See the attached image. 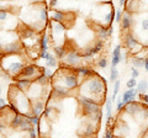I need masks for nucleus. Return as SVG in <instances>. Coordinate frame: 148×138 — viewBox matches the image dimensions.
Wrapping results in <instances>:
<instances>
[{
  "mask_svg": "<svg viewBox=\"0 0 148 138\" xmlns=\"http://www.w3.org/2000/svg\"><path fill=\"white\" fill-rule=\"evenodd\" d=\"M80 95L86 96V98L94 99L96 102L101 104V101H106V83L105 79L100 78L99 75H94L86 79L79 85Z\"/></svg>",
  "mask_w": 148,
  "mask_h": 138,
  "instance_id": "1",
  "label": "nucleus"
},
{
  "mask_svg": "<svg viewBox=\"0 0 148 138\" xmlns=\"http://www.w3.org/2000/svg\"><path fill=\"white\" fill-rule=\"evenodd\" d=\"M0 66L3 70L11 77L20 75L21 70L27 64L25 61L24 54H10V56H1L0 58Z\"/></svg>",
  "mask_w": 148,
  "mask_h": 138,
  "instance_id": "2",
  "label": "nucleus"
},
{
  "mask_svg": "<svg viewBox=\"0 0 148 138\" xmlns=\"http://www.w3.org/2000/svg\"><path fill=\"white\" fill-rule=\"evenodd\" d=\"M53 77L56 79V81H53V84L62 85L71 91L77 89L78 86L80 85L79 79H78L75 73L73 72V69H71V72H66V70H63V69H59Z\"/></svg>",
  "mask_w": 148,
  "mask_h": 138,
  "instance_id": "3",
  "label": "nucleus"
},
{
  "mask_svg": "<svg viewBox=\"0 0 148 138\" xmlns=\"http://www.w3.org/2000/svg\"><path fill=\"white\" fill-rule=\"evenodd\" d=\"M49 29H51V41L54 46H61L63 44V41L66 38V25L64 24H59V22H51L49 24Z\"/></svg>",
  "mask_w": 148,
  "mask_h": 138,
  "instance_id": "4",
  "label": "nucleus"
},
{
  "mask_svg": "<svg viewBox=\"0 0 148 138\" xmlns=\"http://www.w3.org/2000/svg\"><path fill=\"white\" fill-rule=\"evenodd\" d=\"M78 102H79V105H80L83 115L86 116V117L91 116L94 112H96L98 110H100V104L96 102L94 99L86 98V96L80 95L79 98H78Z\"/></svg>",
  "mask_w": 148,
  "mask_h": 138,
  "instance_id": "5",
  "label": "nucleus"
},
{
  "mask_svg": "<svg viewBox=\"0 0 148 138\" xmlns=\"http://www.w3.org/2000/svg\"><path fill=\"white\" fill-rule=\"evenodd\" d=\"M24 44L20 40L12 41L3 46L0 56H10V54H24Z\"/></svg>",
  "mask_w": 148,
  "mask_h": 138,
  "instance_id": "6",
  "label": "nucleus"
},
{
  "mask_svg": "<svg viewBox=\"0 0 148 138\" xmlns=\"http://www.w3.org/2000/svg\"><path fill=\"white\" fill-rule=\"evenodd\" d=\"M82 53L78 49H68V52L66 54V57L63 58V62L67 67L78 68L82 64Z\"/></svg>",
  "mask_w": 148,
  "mask_h": 138,
  "instance_id": "7",
  "label": "nucleus"
},
{
  "mask_svg": "<svg viewBox=\"0 0 148 138\" xmlns=\"http://www.w3.org/2000/svg\"><path fill=\"white\" fill-rule=\"evenodd\" d=\"M41 74V69L35 66V64H27V66L22 69L21 73H20V78H26V79H30V80H34L37 77Z\"/></svg>",
  "mask_w": 148,
  "mask_h": 138,
  "instance_id": "8",
  "label": "nucleus"
},
{
  "mask_svg": "<svg viewBox=\"0 0 148 138\" xmlns=\"http://www.w3.org/2000/svg\"><path fill=\"white\" fill-rule=\"evenodd\" d=\"M45 94H46V93H45V86L40 85V84H37L36 81L32 83V85L30 86L29 91L26 93V95L29 96V99H30L31 101L41 99L42 96H45Z\"/></svg>",
  "mask_w": 148,
  "mask_h": 138,
  "instance_id": "9",
  "label": "nucleus"
},
{
  "mask_svg": "<svg viewBox=\"0 0 148 138\" xmlns=\"http://www.w3.org/2000/svg\"><path fill=\"white\" fill-rule=\"evenodd\" d=\"M98 131V122L92 121V120H88L84 123V127H83V131L79 132V135L84 138H90L95 135V132Z\"/></svg>",
  "mask_w": 148,
  "mask_h": 138,
  "instance_id": "10",
  "label": "nucleus"
},
{
  "mask_svg": "<svg viewBox=\"0 0 148 138\" xmlns=\"http://www.w3.org/2000/svg\"><path fill=\"white\" fill-rule=\"evenodd\" d=\"M71 95V90H68L67 88H64L62 85L58 84H53L52 90H51V94L48 96V99H62V98H67V96Z\"/></svg>",
  "mask_w": 148,
  "mask_h": 138,
  "instance_id": "11",
  "label": "nucleus"
},
{
  "mask_svg": "<svg viewBox=\"0 0 148 138\" xmlns=\"http://www.w3.org/2000/svg\"><path fill=\"white\" fill-rule=\"evenodd\" d=\"M73 72L77 74L78 79H79V83L82 84L84 80L89 79V78L96 75V73L92 70V69L88 68V67H78V68H73Z\"/></svg>",
  "mask_w": 148,
  "mask_h": 138,
  "instance_id": "12",
  "label": "nucleus"
},
{
  "mask_svg": "<svg viewBox=\"0 0 148 138\" xmlns=\"http://www.w3.org/2000/svg\"><path fill=\"white\" fill-rule=\"evenodd\" d=\"M141 109H142V102L141 101H135V100L127 102L123 107L125 112H126L127 115H130V116H133V117H136L137 115L140 113Z\"/></svg>",
  "mask_w": 148,
  "mask_h": 138,
  "instance_id": "13",
  "label": "nucleus"
},
{
  "mask_svg": "<svg viewBox=\"0 0 148 138\" xmlns=\"http://www.w3.org/2000/svg\"><path fill=\"white\" fill-rule=\"evenodd\" d=\"M45 107H46V105H45V101L42 99L31 101V115L41 117V115L43 113Z\"/></svg>",
  "mask_w": 148,
  "mask_h": 138,
  "instance_id": "14",
  "label": "nucleus"
},
{
  "mask_svg": "<svg viewBox=\"0 0 148 138\" xmlns=\"http://www.w3.org/2000/svg\"><path fill=\"white\" fill-rule=\"evenodd\" d=\"M120 25H121V30L122 31H128L133 25H135V21H133V17L131 15V12L125 11L122 14L121 21H120Z\"/></svg>",
  "mask_w": 148,
  "mask_h": 138,
  "instance_id": "15",
  "label": "nucleus"
},
{
  "mask_svg": "<svg viewBox=\"0 0 148 138\" xmlns=\"http://www.w3.org/2000/svg\"><path fill=\"white\" fill-rule=\"evenodd\" d=\"M125 47L128 48L130 51H131L132 53H136V48L137 47H140V42L135 38V36H133L132 33H126V36H125Z\"/></svg>",
  "mask_w": 148,
  "mask_h": 138,
  "instance_id": "16",
  "label": "nucleus"
},
{
  "mask_svg": "<svg viewBox=\"0 0 148 138\" xmlns=\"http://www.w3.org/2000/svg\"><path fill=\"white\" fill-rule=\"evenodd\" d=\"M32 83H34V80L26 79V78H18V79H16V81H15V84L14 85H15L20 91H22V93L26 94L27 91H29L30 86L32 85Z\"/></svg>",
  "mask_w": 148,
  "mask_h": 138,
  "instance_id": "17",
  "label": "nucleus"
},
{
  "mask_svg": "<svg viewBox=\"0 0 148 138\" xmlns=\"http://www.w3.org/2000/svg\"><path fill=\"white\" fill-rule=\"evenodd\" d=\"M122 61V54H121V44H116L112 51V61H111V67L116 68L120 62Z\"/></svg>",
  "mask_w": 148,
  "mask_h": 138,
  "instance_id": "18",
  "label": "nucleus"
},
{
  "mask_svg": "<svg viewBox=\"0 0 148 138\" xmlns=\"http://www.w3.org/2000/svg\"><path fill=\"white\" fill-rule=\"evenodd\" d=\"M51 20L53 22H59V24H64L67 20V12H64L62 10H52V14H51Z\"/></svg>",
  "mask_w": 148,
  "mask_h": 138,
  "instance_id": "19",
  "label": "nucleus"
},
{
  "mask_svg": "<svg viewBox=\"0 0 148 138\" xmlns=\"http://www.w3.org/2000/svg\"><path fill=\"white\" fill-rule=\"evenodd\" d=\"M49 41H51L49 33H46L45 32V33L41 36V38H40V52H46V51H48Z\"/></svg>",
  "mask_w": 148,
  "mask_h": 138,
  "instance_id": "20",
  "label": "nucleus"
},
{
  "mask_svg": "<svg viewBox=\"0 0 148 138\" xmlns=\"http://www.w3.org/2000/svg\"><path fill=\"white\" fill-rule=\"evenodd\" d=\"M24 117H25V115H21V113H15L14 115V117H12L11 122H10V127L12 128V130H16V131L20 130V126L22 123Z\"/></svg>",
  "mask_w": 148,
  "mask_h": 138,
  "instance_id": "21",
  "label": "nucleus"
},
{
  "mask_svg": "<svg viewBox=\"0 0 148 138\" xmlns=\"http://www.w3.org/2000/svg\"><path fill=\"white\" fill-rule=\"evenodd\" d=\"M137 90H136V88L135 89H128V90H126L125 93L122 94V96H121V99H122V101L125 104H127V102H130V101H132V100H135V98L137 96Z\"/></svg>",
  "mask_w": 148,
  "mask_h": 138,
  "instance_id": "22",
  "label": "nucleus"
},
{
  "mask_svg": "<svg viewBox=\"0 0 148 138\" xmlns=\"http://www.w3.org/2000/svg\"><path fill=\"white\" fill-rule=\"evenodd\" d=\"M96 33H98V38L101 41H105L108 37H110L109 35V26L105 27L104 25H98L96 27Z\"/></svg>",
  "mask_w": 148,
  "mask_h": 138,
  "instance_id": "23",
  "label": "nucleus"
},
{
  "mask_svg": "<svg viewBox=\"0 0 148 138\" xmlns=\"http://www.w3.org/2000/svg\"><path fill=\"white\" fill-rule=\"evenodd\" d=\"M53 51H54V57L57 59H63L66 57V54L68 52V49L66 48L64 44H61V46H53Z\"/></svg>",
  "mask_w": 148,
  "mask_h": 138,
  "instance_id": "24",
  "label": "nucleus"
},
{
  "mask_svg": "<svg viewBox=\"0 0 148 138\" xmlns=\"http://www.w3.org/2000/svg\"><path fill=\"white\" fill-rule=\"evenodd\" d=\"M105 110H106V113H105V120L106 122H110L111 121V117H112V101L111 99H106L105 101Z\"/></svg>",
  "mask_w": 148,
  "mask_h": 138,
  "instance_id": "25",
  "label": "nucleus"
},
{
  "mask_svg": "<svg viewBox=\"0 0 148 138\" xmlns=\"http://www.w3.org/2000/svg\"><path fill=\"white\" fill-rule=\"evenodd\" d=\"M148 89V84H147V80H140L137 81V86H136V90L138 94H146V91Z\"/></svg>",
  "mask_w": 148,
  "mask_h": 138,
  "instance_id": "26",
  "label": "nucleus"
},
{
  "mask_svg": "<svg viewBox=\"0 0 148 138\" xmlns=\"http://www.w3.org/2000/svg\"><path fill=\"white\" fill-rule=\"evenodd\" d=\"M103 47H104V41H101V40H98L96 42L91 46V52H92V54L94 56H96L101 49H103Z\"/></svg>",
  "mask_w": 148,
  "mask_h": 138,
  "instance_id": "27",
  "label": "nucleus"
},
{
  "mask_svg": "<svg viewBox=\"0 0 148 138\" xmlns=\"http://www.w3.org/2000/svg\"><path fill=\"white\" fill-rule=\"evenodd\" d=\"M47 20H48V10H47V8L41 6V9H40V21L46 25Z\"/></svg>",
  "mask_w": 148,
  "mask_h": 138,
  "instance_id": "28",
  "label": "nucleus"
},
{
  "mask_svg": "<svg viewBox=\"0 0 148 138\" xmlns=\"http://www.w3.org/2000/svg\"><path fill=\"white\" fill-rule=\"evenodd\" d=\"M95 56L92 54L91 52V46L90 47H85L84 49H83V52H82V58L83 59H86V61H91L92 58H94Z\"/></svg>",
  "mask_w": 148,
  "mask_h": 138,
  "instance_id": "29",
  "label": "nucleus"
},
{
  "mask_svg": "<svg viewBox=\"0 0 148 138\" xmlns=\"http://www.w3.org/2000/svg\"><path fill=\"white\" fill-rule=\"evenodd\" d=\"M131 62H132V66L133 68H137V69H140V68H143V64H145V58H141V57H133L131 59Z\"/></svg>",
  "mask_w": 148,
  "mask_h": 138,
  "instance_id": "30",
  "label": "nucleus"
},
{
  "mask_svg": "<svg viewBox=\"0 0 148 138\" xmlns=\"http://www.w3.org/2000/svg\"><path fill=\"white\" fill-rule=\"evenodd\" d=\"M35 81L37 83V84H40V85H42V86H47L48 84H49V79L47 77H46L45 74H42V73H41V74L38 75L35 79Z\"/></svg>",
  "mask_w": 148,
  "mask_h": 138,
  "instance_id": "31",
  "label": "nucleus"
},
{
  "mask_svg": "<svg viewBox=\"0 0 148 138\" xmlns=\"http://www.w3.org/2000/svg\"><path fill=\"white\" fill-rule=\"evenodd\" d=\"M120 86H121V81H120V80H116L114 83V93H112V96H111V101H112V102H115L116 99H117V94H119Z\"/></svg>",
  "mask_w": 148,
  "mask_h": 138,
  "instance_id": "32",
  "label": "nucleus"
},
{
  "mask_svg": "<svg viewBox=\"0 0 148 138\" xmlns=\"http://www.w3.org/2000/svg\"><path fill=\"white\" fill-rule=\"evenodd\" d=\"M111 83H115L116 80H119V70L117 68H112L111 67V70H110V79Z\"/></svg>",
  "mask_w": 148,
  "mask_h": 138,
  "instance_id": "33",
  "label": "nucleus"
},
{
  "mask_svg": "<svg viewBox=\"0 0 148 138\" xmlns=\"http://www.w3.org/2000/svg\"><path fill=\"white\" fill-rule=\"evenodd\" d=\"M57 66H58V59L54 56H52L49 59L46 61V67H48V68H56Z\"/></svg>",
  "mask_w": 148,
  "mask_h": 138,
  "instance_id": "34",
  "label": "nucleus"
},
{
  "mask_svg": "<svg viewBox=\"0 0 148 138\" xmlns=\"http://www.w3.org/2000/svg\"><path fill=\"white\" fill-rule=\"evenodd\" d=\"M41 73H42V74H45L46 77L48 78V79H52L53 75H54L53 70H51V68H48V67H43V68H41Z\"/></svg>",
  "mask_w": 148,
  "mask_h": 138,
  "instance_id": "35",
  "label": "nucleus"
},
{
  "mask_svg": "<svg viewBox=\"0 0 148 138\" xmlns=\"http://www.w3.org/2000/svg\"><path fill=\"white\" fill-rule=\"evenodd\" d=\"M54 110H56V109L52 107V106H46L45 110H43V113H42V115H43V117H45V118H49V117H51V115L54 112Z\"/></svg>",
  "mask_w": 148,
  "mask_h": 138,
  "instance_id": "36",
  "label": "nucleus"
},
{
  "mask_svg": "<svg viewBox=\"0 0 148 138\" xmlns=\"http://www.w3.org/2000/svg\"><path fill=\"white\" fill-rule=\"evenodd\" d=\"M29 120H30V122H31V125H32V126H34V127H37V125H38L40 121H41V117L31 115V116H29Z\"/></svg>",
  "mask_w": 148,
  "mask_h": 138,
  "instance_id": "37",
  "label": "nucleus"
},
{
  "mask_svg": "<svg viewBox=\"0 0 148 138\" xmlns=\"http://www.w3.org/2000/svg\"><path fill=\"white\" fill-rule=\"evenodd\" d=\"M126 86L128 89H135L137 86V79H133V78H131V79H128L126 81Z\"/></svg>",
  "mask_w": 148,
  "mask_h": 138,
  "instance_id": "38",
  "label": "nucleus"
},
{
  "mask_svg": "<svg viewBox=\"0 0 148 138\" xmlns=\"http://www.w3.org/2000/svg\"><path fill=\"white\" fill-rule=\"evenodd\" d=\"M52 56H53L52 53L48 52V51H46V52H40V56H38V57L42 59V61H47V59H49Z\"/></svg>",
  "mask_w": 148,
  "mask_h": 138,
  "instance_id": "39",
  "label": "nucleus"
},
{
  "mask_svg": "<svg viewBox=\"0 0 148 138\" xmlns=\"http://www.w3.org/2000/svg\"><path fill=\"white\" fill-rule=\"evenodd\" d=\"M125 105H126V104L123 102L121 98H120V99H117V100H116V111H117V112L122 111V110H123V107H125Z\"/></svg>",
  "mask_w": 148,
  "mask_h": 138,
  "instance_id": "40",
  "label": "nucleus"
},
{
  "mask_svg": "<svg viewBox=\"0 0 148 138\" xmlns=\"http://www.w3.org/2000/svg\"><path fill=\"white\" fill-rule=\"evenodd\" d=\"M26 133L29 135V138H37V136H38V133H37V130H36L35 127H31Z\"/></svg>",
  "mask_w": 148,
  "mask_h": 138,
  "instance_id": "41",
  "label": "nucleus"
},
{
  "mask_svg": "<svg viewBox=\"0 0 148 138\" xmlns=\"http://www.w3.org/2000/svg\"><path fill=\"white\" fill-rule=\"evenodd\" d=\"M122 14H123V11L121 10V9H119V10L115 11V21H116V22H120V21H121Z\"/></svg>",
  "mask_w": 148,
  "mask_h": 138,
  "instance_id": "42",
  "label": "nucleus"
},
{
  "mask_svg": "<svg viewBox=\"0 0 148 138\" xmlns=\"http://www.w3.org/2000/svg\"><path fill=\"white\" fill-rule=\"evenodd\" d=\"M138 98H140L141 102L146 104L147 106H148V94H138Z\"/></svg>",
  "mask_w": 148,
  "mask_h": 138,
  "instance_id": "43",
  "label": "nucleus"
},
{
  "mask_svg": "<svg viewBox=\"0 0 148 138\" xmlns=\"http://www.w3.org/2000/svg\"><path fill=\"white\" fill-rule=\"evenodd\" d=\"M98 67L99 68H106V67H108V61H106V59L105 58H101V59H99V61H98Z\"/></svg>",
  "mask_w": 148,
  "mask_h": 138,
  "instance_id": "44",
  "label": "nucleus"
},
{
  "mask_svg": "<svg viewBox=\"0 0 148 138\" xmlns=\"http://www.w3.org/2000/svg\"><path fill=\"white\" fill-rule=\"evenodd\" d=\"M140 77V70H138L137 68H133L131 69V78H133V79H137V78Z\"/></svg>",
  "mask_w": 148,
  "mask_h": 138,
  "instance_id": "45",
  "label": "nucleus"
},
{
  "mask_svg": "<svg viewBox=\"0 0 148 138\" xmlns=\"http://www.w3.org/2000/svg\"><path fill=\"white\" fill-rule=\"evenodd\" d=\"M141 27L143 31H148V19H143L141 21Z\"/></svg>",
  "mask_w": 148,
  "mask_h": 138,
  "instance_id": "46",
  "label": "nucleus"
},
{
  "mask_svg": "<svg viewBox=\"0 0 148 138\" xmlns=\"http://www.w3.org/2000/svg\"><path fill=\"white\" fill-rule=\"evenodd\" d=\"M114 136V130H111V128H108L105 132V135H104V138H111Z\"/></svg>",
  "mask_w": 148,
  "mask_h": 138,
  "instance_id": "47",
  "label": "nucleus"
},
{
  "mask_svg": "<svg viewBox=\"0 0 148 138\" xmlns=\"http://www.w3.org/2000/svg\"><path fill=\"white\" fill-rule=\"evenodd\" d=\"M6 106H8V101L5 99L0 98V109H4V107H6Z\"/></svg>",
  "mask_w": 148,
  "mask_h": 138,
  "instance_id": "48",
  "label": "nucleus"
},
{
  "mask_svg": "<svg viewBox=\"0 0 148 138\" xmlns=\"http://www.w3.org/2000/svg\"><path fill=\"white\" fill-rule=\"evenodd\" d=\"M57 4H58V0H49V6L52 9H54L57 6Z\"/></svg>",
  "mask_w": 148,
  "mask_h": 138,
  "instance_id": "49",
  "label": "nucleus"
},
{
  "mask_svg": "<svg viewBox=\"0 0 148 138\" xmlns=\"http://www.w3.org/2000/svg\"><path fill=\"white\" fill-rule=\"evenodd\" d=\"M143 68H145V70L148 73V58H145V64H143Z\"/></svg>",
  "mask_w": 148,
  "mask_h": 138,
  "instance_id": "50",
  "label": "nucleus"
},
{
  "mask_svg": "<svg viewBox=\"0 0 148 138\" xmlns=\"http://www.w3.org/2000/svg\"><path fill=\"white\" fill-rule=\"evenodd\" d=\"M119 1H120V6H121V8L127 4V0H119Z\"/></svg>",
  "mask_w": 148,
  "mask_h": 138,
  "instance_id": "51",
  "label": "nucleus"
},
{
  "mask_svg": "<svg viewBox=\"0 0 148 138\" xmlns=\"http://www.w3.org/2000/svg\"><path fill=\"white\" fill-rule=\"evenodd\" d=\"M1 93H3V90H1V84H0V98H1Z\"/></svg>",
  "mask_w": 148,
  "mask_h": 138,
  "instance_id": "52",
  "label": "nucleus"
},
{
  "mask_svg": "<svg viewBox=\"0 0 148 138\" xmlns=\"http://www.w3.org/2000/svg\"><path fill=\"white\" fill-rule=\"evenodd\" d=\"M101 1H104V3H108V1H109V0H101Z\"/></svg>",
  "mask_w": 148,
  "mask_h": 138,
  "instance_id": "53",
  "label": "nucleus"
},
{
  "mask_svg": "<svg viewBox=\"0 0 148 138\" xmlns=\"http://www.w3.org/2000/svg\"><path fill=\"white\" fill-rule=\"evenodd\" d=\"M0 138H1V133H0Z\"/></svg>",
  "mask_w": 148,
  "mask_h": 138,
  "instance_id": "54",
  "label": "nucleus"
},
{
  "mask_svg": "<svg viewBox=\"0 0 148 138\" xmlns=\"http://www.w3.org/2000/svg\"><path fill=\"white\" fill-rule=\"evenodd\" d=\"M147 84H148V81H147Z\"/></svg>",
  "mask_w": 148,
  "mask_h": 138,
  "instance_id": "55",
  "label": "nucleus"
}]
</instances>
